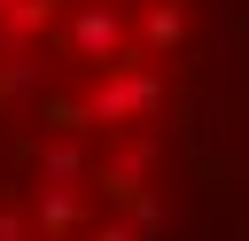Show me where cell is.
<instances>
[{"label":"cell","instance_id":"1","mask_svg":"<svg viewBox=\"0 0 249 241\" xmlns=\"http://www.w3.org/2000/svg\"><path fill=\"white\" fill-rule=\"evenodd\" d=\"M218 0H0V241H179Z\"/></svg>","mask_w":249,"mask_h":241}]
</instances>
